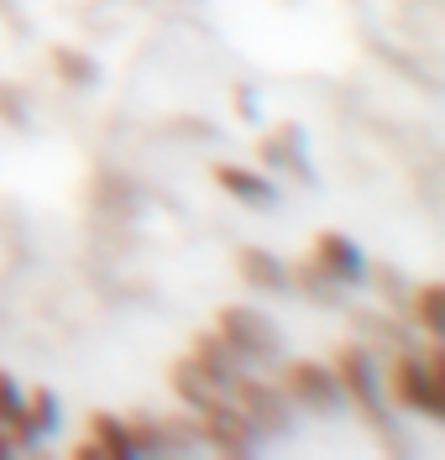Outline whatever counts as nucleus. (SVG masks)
I'll return each instance as SVG.
<instances>
[{
    "label": "nucleus",
    "instance_id": "obj_12",
    "mask_svg": "<svg viewBox=\"0 0 445 460\" xmlns=\"http://www.w3.org/2000/svg\"><path fill=\"white\" fill-rule=\"evenodd\" d=\"M189 361H194V367H200L205 376H215L220 387H226V382H231L236 372H252V367H241L236 350L220 341V330H205V335H194V341H189Z\"/></svg>",
    "mask_w": 445,
    "mask_h": 460
},
{
    "label": "nucleus",
    "instance_id": "obj_7",
    "mask_svg": "<svg viewBox=\"0 0 445 460\" xmlns=\"http://www.w3.org/2000/svg\"><path fill=\"white\" fill-rule=\"evenodd\" d=\"M89 439H74V460H131L142 456L137 434H131V419H116V413H89L85 424Z\"/></svg>",
    "mask_w": 445,
    "mask_h": 460
},
{
    "label": "nucleus",
    "instance_id": "obj_15",
    "mask_svg": "<svg viewBox=\"0 0 445 460\" xmlns=\"http://www.w3.org/2000/svg\"><path fill=\"white\" fill-rule=\"evenodd\" d=\"M263 157L272 163L278 172H298V178H309V163H304V142H298V126H283V131H272L263 142Z\"/></svg>",
    "mask_w": 445,
    "mask_h": 460
},
{
    "label": "nucleus",
    "instance_id": "obj_2",
    "mask_svg": "<svg viewBox=\"0 0 445 460\" xmlns=\"http://www.w3.org/2000/svg\"><path fill=\"white\" fill-rule=\"evenodd\" d=\"M335 382H341V398L356 402L361 419L387 439V434H393V402H387V393H383V372H378V361H372V345H341V356H335Z\"/></svg>",
    "mask_w": 445,
    "mask_h": 460
},
{
    "label": "nucleus",
    "instance_id": "obj_14",
    "mask_svg": "<svg viewBox=\"0 0 445 460\" xmlns=\"http://www.w3.org/2000/svg\"><path fill=\"white\" fill-rule=\"evenodd\" d=\"M404 319H414L430 341H445V283H419L404 304Z\"/></svg>",
    "mask_w": 445,
    "mask_h": 460
},
{
    "label": "nucleus",
    "instance_id": "obj_1",
    "mask_svg": "<svg viewBox=\"0 0 445 460\" xmlns=\"http://www.w3.org/2000/svg\"><path fill=\"white\" fill-rule=\"evenodd\" d=\"M383 393H387V402L404 408V413H419V419H430V424L445 419V382L419 361L414 345H398V350L387 356Z\"/></svg>",
    "mask_w": 445,
    "mask_h": 460
},
{
    "label": "nucleus",
    "instance_id": "obj_4",
    "mask_svg": "<svg viewBox=\"0 0 445 460\" xmlns=\"http://www.w3.org/2000/svg\"><path fill=\"white\" fill-rule=\"evenodd\" d=\"M278 393L289 402H298V408H315V413H335L341 408V382H335V367H325V361H309V356H283L278 361V382H272Z\"/></svg>",
    "mask_w": 445,
    "mask_h": 460
},
{
    "label": "nucleus",
    "instance_id": "obj_11",
    "mask_svg": "<svg viewBox=\"0 0 445 460\" xmlns=\"http://www.w3.org/2000/svg\"><path fill=\"white\" fill-rule=\"evenodd\" d=\"M209 172H215V183H220L236 204H246V209H272V204H278V183L263 178V172L236 168V163H215Z\"/></svg>",
    "mask_w": 445,
    "mask_h": 460
},
{
    "label": "nucleus",
    "instance_id": "obj_9",
    "mask_svg": "<svg viewBox=\"0 0 445 460\" xmlns=\"http://www.w3.org/2000/svg\"><path fill=\"white\" fill-rule=\"evenodd\" d=\"M58 429V398L48 393V387H22V413H16V424H11V445L16 450H31L37 439H48V434Z\"/></svg>",
    "mask_w": 445,
    "mask_h": 460
},
{
    "label": "nucleus",
    "instance_id": "obj_3",
    "mask_svg": "<svg viewBox=\"0 0 445 460\" xmlns=\"http://www.w3.org/2000/svg\"><path fill=\"white\" fill-rule=\"evenodd\" d=\"M220 341L241 356V367H272L283 361V330L263 314V309H246V304H226L215 314Z\"/></svg>",
    "mask_w": 445,
    "mask_h": 460
},
{
    "label": "nucleus",
    "instance_id": "obj_13",
    "mask_svg": "<svg viewBox=\"0 0 445 460\" xmlns=\"http://www.w3.org/2000/svg\"><path fill=\"white\" fill-rule=\"evenodd\" d=\"M236 272H241V283H252L257 293H289V267L272 252H263V246H241Z\"/></svg>",
    "mask_w": 445,
    "mask_h": 460
},
{
    "label": "nucleus",
    "instance_id": "obj_17",
    "mask_svg": "<svg viewBox=\"0 0 445 460\" xmlns=\"http://www.w3.org/2000/svg\"><path fill=\"white\" fill-rule=\"evenodd\" d=\"M58 74L74 79V84H89L94 79V63H85V53H58Z\"/></svg>",
    "mask_w": 445,
    "mask_h": 460
},
{
    "label": "nucleus",
    "instance_id": "obj_8",
    "mask_svg": "<svg viewBox=\"0 0 445 460\" xmlns=\"http://www.w3.org/2000/svg\"><path fill=\"white\" fill-rule=\"evenodd\" d=\"M315 267L341 288H361L367 278H372L367 252L356 246L352 235H341V230H320V235H315Z\"/></svg>",
    "mask_w": 445,
    "mask_h": 460
},
{
    "label": "nucleus",
    "instance_id": "obj_5",
    "mask_svg": "<svg viewBox=\"0 0 445 460\" xmlns=\"http://www.w3.org/2000/svg\"><path fill=\"white\" fill-rule=\"evenodd\" d=\"M226 398H231V408H241V413L252 419V429H257V434H289V429H294L289 398H283L272 382H263V376L236 372L231 382H226Z\"/></svg>",
    "mask_w": 445,
    "mask_h": 460
},
{
    "label": "nucleus",
    "instance_id": "obj_10",
    "mask_svg": "<svg viewBox=\"0 0 445 460\" xmlns=\"http://www.w3.org/2000/svg\"><path fill=\"white\" fill-rule=\"evenodd\" d=\"M168 387L178 393V402H183V408H189L194 419L226 402V387H220L215 376H205V372H200V367H194L189 356H183V361H174V372H168Z\"/></svg>",
    "mask_w": 445,
    "mask_h": 460
},
{
    "label": "nucleus",
    "instance_id": "obj_6",
    "mask_svg": "<svg viewBox=\"0 0 445 460\" xmlns=\"http://www.w3.org/2000/svg\"><path fill=\"white\" fill-rule=\"evenodd\" d=\"M200 445H209L215 456H252L263 445V434L252 429V419L241 408H231V398H226L220 408L200 413Z\"/></svg>",
    "mask_w": 445,
    "mask_h": 460
},
{
    "label": "nucleus",
    "instance_id": "obj_16",
    "mask_svg": "<svg viewBox=\"0 0 445 460\" xmlns=\"http://www.w3.org/2000/svg\"><path fill=\"white\" fill-rule=\"evenodd\" d=\"M16 413H22V382H16L11 372H0V434H5V439H11Z\"/></svg>",
    "mask_w": 445,
    "mask_h": 460
}]
</instances>
